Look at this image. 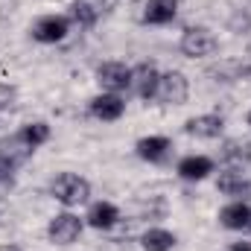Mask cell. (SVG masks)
Here are the masks:
<instances>
[{"instance_id":"obj_1","label":"cell","mask_w":251,"mask_h":251,"mask_svg":"<svg viewBox=\"0 0 251 251\" xmlns=\"http://www.w3.org/2000/svg\"><path fill=\"white\" fill-rule=\"evenodd\" d=\"M50 193H53V199H56L59 204H64V207H76V204L88 201L91 184H88L82 176H76V173H62V176L53 178Z\"/></svg>"},{"instance_id":"obj_2","label":"cell","mask_w":251,"mask_h":251,"mask_svg":"<svg viewBox=\"0 0 251 251\" xmlns=\"http://www.w3.org/2000/svg\"><path fill=\"white\" fill-rule=\"evenodd\" d=\"M178 47L187 59H204V56L216 53V35L207 26H187Z\"/></svg>"},{"instance_id":"obj_3","label":"cell","mask_w":251,"mask_h":251,"mask_svg":"<svg viewBox=\"0 0 251 251\" xmlns=\"http://www.w3.org/2000/svg\"><path fill=\"white\" fill-rule=\"evenodd\" d=\"M187 94H190V85H187V76L184 73H178V70L161 73L155 100H161L164 105H184L187 102Z\"/></svg>"},{"instance_id":"obj_4","label":"cell","mask_w":251,"mask_h":251,"mask_svg":"<svg viewBox=\"0 0 251 251\" xmlns=\"http://www.w3.org/2000/svg\"><path fill=\"white\" fill-rule=\"evenodd\" d=\"M82 228H85V222H82L76 213L64 210V213H56V216L50 219V225H47V237H50V243H56V246H70V243L79 240Z\"/></svg>"},{"instance_id":"obj_5","label":"cell","mask_w":251,"mask_h":251,"mask_svg":"<svg viewBox=\"0 0 251 251\" xmlns=\"http://www.w3.org/2000/svg\"><path fill=\"white\" fill-rule=\"evenodd\" d=\"M70 32V18L64 15H44L32 24V38L38 44H59Z\"/></svg>"},{"instance_id":"obj_6","label":"cell","mask_w":251,"mask_h":251,"mask_svg":"<svg viewBox=\"0 0 251 251\" xmlns=\"http://www.w3.org/2000/svg\"><path fill=\"white\" fill-rule=\"evenodd\" d=\"M97 82L102 85L105 94H120L126 88H131V67L123 62H105L97 67Z\"/></svg>"},{"instance_id":"obj_7","label":"cell","mask_w":251,"mask_h":251,"mask_svg":"<svg viewBox=\"0 0 251 251\" xmlns=\"http://www.w3.org/2000/svg\"><path fill=\"white\" fill-rule=\"evenodd\" d=\"M88 111H91V117H97L102 123H114L126 114V100L120 94H100L88 102Z\"/></svg>"},{"instance_id":"obj_8","label":"cell","mask_w":251,"mask_h":251,"mask_svg":"<svg viewBox=\"0 0 251 251\" xmlns=\"http://www.w3.org/2000/svg\"><path fill=\"white\" fill-rule=\"evenodd\" d=\"M216 187H219L222 196H231L234 201H243L246 196H251V181L246 178V173H243L240 167H231V170L219 173Z\"/></svg>"},{"instance_id":"obj_9","label":"cell","mask_w":251,"mask_h":251,"mask_svg":"<svg viewBox=\"0 0 251 251\" xmlns=\"http://www.w3.org/2000/svg\"><path fill=\"white\" fill-rule=\"evenodd\" d=\"M170 149H173V140L164 137V134H149V137H140V140L134 143L137 158H143V161H149V164H161V161H167Z\"/></svg>"},{"instance_id":"obj_10","label":"cell","mask_w":251,"mask_h":251,"mask_svg":"<svg viewBox=\"0 0 251 251\" xmlns=\"http://www.w3.org/2000/svg\"><path fill=\"white\" fill-rule=\"evenodd\" d=\"M158 79H161V73H158L155 64L143 62V64H137V67H131V88H134V94L140 100H152L155 97Z\"/></svg>"},{"instance_id":"obj_11","label":"cell","mask_w":251,"mask_h":251,"mask_svg":"<svg viewBox=\"0 0 251 251\" xmlns=\"http://www.w3.org/2000/svg\"><path fill=\"white\" fill-rule=\"evenodd\" d=\"M176 15H178V0H146L140 21L149 26H164L176 21Z\"/></svg>"},{"instance_id":"obj_12","label":"cell","mask_w":251,"mask_h":251,"mask_svg":"<svg viewBox=\"0 0 251 251\" xmlns=\"http://www.w3.org/2000/svg\"><path fill=\"white\" fill-rule=\"evenodd\" d=\"M85 222L91 228H97V231H108V228H114L120 222V210L111 201H94L88 207V213H85Z\"/></svg>"},{"instance_id":"obj_13","label":"cell","mask_w":251,"mask_h":251,"mask_svg":"<svg viewBox=\"0 0 251 251\" xmlns=\"http://www.w3.org/2000/svg\"><path fill=\"white\" fill-rule=\"evenodd\" d=\"M176 173H178V178H184V181H204V178L213 173V161H210L207 155H187V158L178 161Z\"/></svg>"},{"instance_id":"obj_14","label":"cell","mask_w":251,"mask_h":251,"mask_svg":"<svg viewBox=\"0 0 251 251\" xmlns=\"http://www.w3.org/2000/svg\"><path fill=\"white\" fill-rule=\"evenodd\" d=\"M222 128H225V120L219 117V114H199V117H190L187 123H184V131L193 134V137H219L222 134Z\"/></svg>"},{"instance_id":"obj_15","label":"cell","mask_w":251,"mask_h":251,"mask_svg":"<svg viewBox=\"0 0 251 251\" xmlns=\"http://www.w3.org/2000/svg\"><path fill=\"white\" fill-rule=\"evenodd\" d=\"M249 216H251V207L246 201H231V204H225V207L219 210V222H222V228H228V231H243V228H249Z\"/></svg>"},{"instance_id":"obj_16","label":"cell","mask_w":251,"mask_h":251,"mask_svg":"<svg viewBox=\"0 0 251 251\" xmlns=\"http://www.w3.org/2000/svg\"><path fill=\"white\" fill-rule=\"evenodd\" d=\"M140 246H143V251H173L176 249V234L167 228H149L140 237Z\"/></svg>"},{"instance_id":"obj_17","label":"cell","mask_w":251,"mask_h":251,"mask_svg":"<svg viewBox=\"0 0 251 251\" xmlns=\"http://www.w3.org/2000/svg\"><path fill=\"white\" fill-rule=\"evenodd\" d=\"M222 161L234 164V167H243L251 161V140H243V137H231L225 140L222 146Z\"/></svg>"},{"instance_id":"obj_18","label":"cell","mask_w":251,"mask_h":251,"mask_svg":"<svg viewBox=\"0 0 251 251\" xmlns=\"http://www.w3.org/2000/svg\"><path fill=\"white\" fill-rule=\"evenodd\" d=\"M18 137H21V140L35 152L38 146H44V143L50 140V126L41 123V120H38V123H26L21 131H18Z\"/></svg>"},{"instance_id":"obj_19","label":"cell","mask_w":251,"mask_h":251,"mask_svg":"<svg viewBox=\"0 0 251 251\" xmlns=\"http://www.w3.org/2000/svg\"><path fill=\"white\" fill-rule=\"evenodd\" d=\"M97 18H100V12H97L88 0L70 3V24H76V26H82V29H91V26L97 24Z\"/></svg>"},{"instance_id":"obj_20","label":"cell","mask_w":251,"mask_h":251,"mask_svg":"<svg viewBox=\"0 0 251 251\" xmlns=\"http://www.w3.org/2000/svg\"><path fill=\"white\" fill-rule=\"evenodd\" d=\"M18 102V91L12 85H0V111H12Z\"/></svg>"},{"instance_id":"obj_21","label":"cell","mask_w":251,"mask_h":251,"mask_svg":"<svg viewBox=\"0 0 251 251\" xmlns=\"http://www.w3.org/2000/svg\"><path fill=\"white\" fill-rule=\"evenodd\" d=\"M15 170H18V164H12V161L0 158V184H9V181H12V176H15Z\"/></svg>"},{"instance_id":"obj_22","label":"cell","mask_w":251,"mask_h":251,"mask_svg":"<svg viewBox=\"0 0 251 251\" xmlns=\"http://www.w3.org/2000/svg\"><path fill=\"white\" fill-rule=\"evenodd\" d=\"M228 251H251V243H234Z\"/></svg>"},{"instance_id":"obj_23","label":"cell","mask_w":251,"mask_h":251,"mask_svg":"<svg viewBox=\"0 0 251 251\" xmlns=\"http://www.w3.org/2000/svg\"><path fill=\"white\" fill-rule=\"evenodd\" d=\"M0 251H21L18 246H0Z\"/></svg>"},{"instance_id":"obj_24","label":"cell","mask_w":251,"mask_h":251,"mask_svg":"<svg viewBox=\"0 0 251 251\" xmlns=\"http://www.w3.org/2000/svg\"><path fill=\"white\" fill-rule=\"evenodd\" d=\"M249 231H251V216H249Z\"/></svg>"},{"instance_id":"obj_25","label":"cell","mask_w":251,"mask_h":251,"mask_svg":"<svg viewBox=\"0 0 251 251\" xmlns=\"http://www.w3.org/2000/svg\"><path fill=\"white\" fill-rule=\"evenodd\" d=\"M249 126H251V111H249Z\"/></svg>"},{"instance_id":"obj_26","label":"cell","mask_w":251,"mask_h":251,"mask_svg":"<svg viewBox=\"0 0 251 251\" xmlns=\"http://www.w3.org/2000/svg\"><path fill=\"white\" fill-rule=\"evenodd\" d=\"M249 79H251V67H249Z\"/></svg>"}]
</instances>
